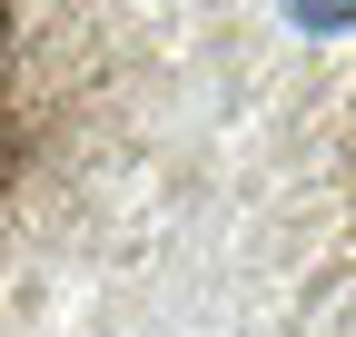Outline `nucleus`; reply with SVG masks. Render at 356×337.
Listing matches in <instances>:
<instances>
[{
	"mask_svg": "<svg viewBox=\"0 0 356 337\" xmlns=\"http://www.w3.org/2000/svg\"><path fill=\"white\" fill-rule=\"evenodd\" d=\"M238 50L208 0H0V337H139L228 258Z\"/></svg>",
	"mask_w": 356,
	"mask_h": 337,
	"instance_id": "obj_1",
	"label": "nucleus"
},
{
	"mask_svg": "<svg viewBox=\"0 0 356 337\" xmlns=\"http://www.w3.org/2000/svg\"><path fill=\"white\" fill-rule=\"evenodd\" d=\"M228 268L267 337H356V20L287 40L238 30Z\"/></svg>",
	"mask_w": 356,
	"mask_h": 337,
	"instance_id": "obj_2",
	"label": "nucleus"
}]
</instances>
